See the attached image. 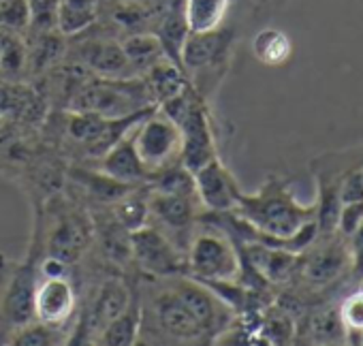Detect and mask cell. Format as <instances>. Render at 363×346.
Here are the masks:
<instances>
[{
  "label": "cell",
  "instance_id": "6da1fadb",
  "mask_svg": "<svg viewBox=\"0 0 363 346\" xmlns=\"http://www.w3.org/2000/svg\"><path fill=\"white\" fill-rule=\"evenodd\" d=\"M135 295L139 306L137 344H210L169 278L139 274Z\"/></svg>",
  "mask_w": 363,
  "mask_h": 346
},
{
  "label": "cell",
  "instance_id": "7a4b0ae2",
  "mask_svg": "<svg viewBox=\"0 0 363 346\" xmlns=\"http://www.w3.org/2000/svg\"><path fill=\"white\" fill-rule=\"evenodd\" d=\"M35 223L37 252L58 257L73 267L92 248V214L75 199L54 195L43 208H39Z\"/></svg>",
  "mask_w": 363,
  "mask_h": 346
},
{
  "label": "cell",
  "instance_id": "3957f363",
  "mask_svg": "<svg viewBox=\"0 0 363 346\" xmlns=\"http://www.w3.org/2000/svg\"><path fill=\"white\" fill-rule=\"evenodd\" d=\"M186 274L201 282H238L242 276V252L238 242L208 214H201L189 246Z\"/></svg>",
  "mask_w": 363,
  "mask_h": 346
},
{
  "label": "cell",
  "instance_id": "277c9868",
  "mask_svg": "<svg viewBox=\"0 0 363 346\" xmlns=\"http://www.w3.org/2000/svg\"><path fill=\"white\" fill-rule=\"evenodd\" d=\"M235 39V30L225 26L210 33H189L186 37L182 50V69L195 92L206 101H212L231 69Z\"/></svg>",
  "mask_w": 363,
  "mask_h": 346
},
{
  "label": "cell",
  "instance_id": "5b68a950",
  "mask_svg": "<svg viewBox=\"0 0 363 346\" xmlns=\"http://www.w3.org/2000/svg\"><path fill=\"white\" fill-rule=\"evenodd\" d=\"M39 282L37 261H18L0 252V344L35 320V293Z\"/></svg>",
  "mask_w": 363,
  "mask_h": 346
},
{
  "label": "cell",
  "instance_id": "8992f818",
  "mask_svg": "<svg viewBox=\"0 0 363 346\" xmlns=\"http://www.w3.org/2000/svg\"><path fill=\"white\" fill-rule=\"evenodd\" d=\"M135 301V284L124 276L105 278L90 295L86 308L77 312L69 344H96L103 329Z\"/></svg>",
  "mask_w": 363,
  "mask_h": 346
},
{
  "label": "cell",
  "instance_id": "52a82bcc",
  "mask_svg": "<svg viewBox=\"0 0 363 346\" xmlns=\"http://www.w3.org/2000/svg\"><path fill=\"white\" fill-rule=\"evenodd\" d=\"M130 137H133L135 152L150 178L182 162L179 126L158 107H154L145 118H141L133 126Z\"/></svg>",
  "mask_w": 363,
  "mask_h": 346
},
{
  "label": "cell",
  "instance_id": "ba28073f",
  "mask_svg": "<svg viewBox=\"0 0 363 346\" xmlns=\"http://www.w3.org/2000/svg\"><path fill=\"white\" fill-rule=\"evenodd\" d=\"M130 250L133 267L143 276L169 278L186 274V252L150 223L130 231Z\"/></svg>",
  "mask_w": 363,
  "mask_h": 346
},
{
  "label": "cell",
  "instance_id": "9c48e42d",
  "mask_svg": "<svg viewBox=\"0 0 363 346\" xmlns=\"http://www.w3.org/2000/svg\"><path fill=\"white\" fill-rule=\"evenodd\" d=\"M77 310H79V299H77V286L73 282V276H54V278L39 276L37 293H35L37 320L62 329L71 337Z\"/></svg>",
  "mask_w": 363,
  "mask_h": 346
},
{
  "label": "cell",
  "instance_id": "30bf717a",
  "mask_svg": "<svg viewBox=\"0 0 363 346\" xmlns=\"http://www.w3.org/2000/svg\"><path fill=\"white\" fill-rule=\"evenodd\" d=\"M193 180L203 212H233L240 195L244 193L233 171L220 156H214L212 160L195 169Z\"/></svg>",
  "mask_w": 363,
  "mask_h": 346
},
{
  "label": "cell",
  "instance_id": "8fae6325",
  "mask_svg": "<svg viewBox=\"0 0 363 346\" xmlns=\"http://www.w3.org/2000/svg\"><path fill=\"white\" fill-rule=\"evenodd\" d=\"M337 303H316L299 312L295 318V344H346Z\"/></svg>",
  "mask_w": 363,
  "mask_h": 346
},
{
  "label": "cell",
  "instance_id": "7c38bea8",
  "mask_svg": "<svg viewBox=\"0 0 363 346\" xmlns=\"http://www.w3.org/2000/svg\"><path fill=\"white\" fill-rule=\"evenodd\" d=\"M99 171L105 176L113 178L116 182L128 184V186H141L150 182V176L145 167L141 164L130 133H126L122 139H118L101 158H99Z\"/></svg>",
  "mask_w": 363,
  "mask_h": 346
},
{
  "label": "cell",
  "instance_id": "4fadbf2b",
  "mask_svg": "<svg viewBox=\"0 0 363 346\" xmlns=\"http://www.w3.org/2000/svg\"><path fill=\"white\" fill-rule=\"evenodd\" d=\"M77 65L103 77H122L130 73L122 43L111 41V39L82 41L77 45Z\"/></svg>",
  "mask_w": 363,
  "mask_h": 346
},
{
  "label": "cell",
  "instance_id": "5bb4252c",
  "mask_svg": "<svg viewBox=\"0 0 363 346\" xmlns=\"http://www.w3.org/2000/svg\"><path fill=\"white\" fill-rule=\"evenodd\" d=\"M141 77H143V84L147 88L150 99H152V105H156V107L179 96L182 92L191 88V82H189L184 69L177 67L175 62H171L169 58L158 60Z\"/></svg>",
  "mask_w": 363,
  "mask_h": 346
},
{
  "label": "cell",
  "instance_id": "9a60e30c",
  "mask_svg": "<svg viewBox=\"0 0 363 346\" xmlns=\"http://www.w3.org/2000/svg\"><path fill=\"white\" fill-rule=\"evenodd\" d=\"M250 50L263 67H284L293 56V41L280 28H261L250 41Z\"/></svg>",
  "mask_w": 363,
  "mask_h": 346
},
{
  "label": "cell",
  "instance_id": "2e32d148",
  "mask_svg": "<svg viewBox=\"0 0 363 346\" xmlns=\"http://www.w3.org/2000/svg\"><path fill=\"white\" fill-rule=\"evenodd\" d=\"M122 50L133 75H143L158 60L167 58L164 50L154 33H133L122 41Z\"/></svg>",
  "mask_w": 363,
  "mask_h": 346
},
{
  "label": "cell",
  "instance_id": "e0dca14e",
  "mask_svg": "<svg viewBox=\"0 0 363 346\" xmlns=\"http://www.w3.org/2000/svg\"><path fill=\"white\" fill-rule=\"evenodd\" d=\"M191 33H210L225 24L233 0H182Z\"/></svg>",
  "mask_w": 363,
  "mask_h": 346
},
{
  "label": "cell",
  "instance_id": "ac0fdd59",
  "mask_svg": "<svg viewBox=\"0 0 363 346\" xmlns=\"http://www.w3.org/2000/svg\"><path fill=\"white\" fill-rule=\"evenodd\" d=\"M99 18V0H58L56 28L65 37L88 30Z\"/></svg>",
  "mask_w": 363,
  "mask_h": 346
},
{
  "label": "cell",
  "instance_id": "d6986e66",
  "mask_svg": "<svg viewBox=\"0 0 363 346\" xmlns=\"http://www.w3.org/2000/svg\"><path fill=\"white\" fill-rule=\"evenodd\" d=\"M137 342H139V306H137V295H135V301L103 329L96 344L99 346H133Z\"/></svg>",
  "mask_w": 363,
  "mask_h": 346
},
{
  "label": "cell",
  "instance_id": "ffe728a7",
  "mask_svg": "<svg viewBox=\"0 0 363 346\" xmlns=\"http://www.w3.org/2000/svg\"><path fill=\"white\" fill-rule=\"evenodd\" d=\"M337 312L346 331V344H363V289H350L340 299Z\"/></svg>",
  "mask_w": 363,
  "mask_h": 346
},
{
  "label": "cell",
  "instance_id": "44dd1931",
  "mask_svg": "<svg viewBox=\"0 0 363 346\" xmlns=\"http://www.w3.org/2000/svg\"><path fill=\"white\" fill-rule=\"evenodd\" d=\"M9 344H13V346H60V344H69V333L35 318L28 325L20 327L9 337Z\"/></svg>",
  "mask_w": 363,
  "mask_h": 346
},
{
  "label": "cell",
  "instance_id": "7402d4cb",
  "mask_svg": "<svg viewBox=\"0 0 363 346\" xmlns=\"http://www.w3.org/2000/svg\"><path fill=\"white\" fill-rule=\"evenodd\" d=\"M0 26L9 30H20L30 26L28 0H0Z\"/></svg>",
  "mask_w": 363,
  "mask_h": 346
},
{
  "label": "cell",
  "instance_id": "603a6c76",
  "mask_svg": "<svg viewBox=\"0 0 363 346\" xmlns=\"http://www.w3.org/2000/svg\"><path fill=\"white\" fill-rule=\"evenodd\" d=\"M346 240L350 252V278L354 284H359L363 280V218Z\"/></svg>",
  "mask_w": 363,
  "mask_h": 346
},
{
  "label": "cell",
  "instance_id": "cb8c5ba5",
  "mask_svg": "<svg viewBox=\"0 0 363 346\" xmlns=\"http://www.w3.org/2000/svg\"><path fill=\"white\" fill-rule=\"evenodd\" d=\"M344 203H363V162L346 173L340 186V208Z\"/></svg>",
  "mask_w": 363,
  "mask_h": 346
},
{
  "label": "cell",
  "instance_id": "d4e9b609",
  "mask_svg": "<svg viewBox=\"0 0 363 346\" xmlns=\"http://www.w3.org/2000/svg\"><path fill=\"white\" fill-rule=\"evenodd\" d=\"M250 3L255 5V9H278L280 5L289 3V0H250Z\"/></svg>",
  "mask_w": 363,
  "mask_h": 346
},
{
  "label": "cell",
  "instance_id": "484cf974",
  "mask_svg": "<svg viewBox=\"0 0 363 346\" xmlns=\"http://www.w3.org/2000/svg\"><path fill=\"white\" fill-rule=\"evenodd\" d=\"M0 50H3V30H0Z\"/></svg>",
  "mask_w": 363,
  "mask_h": 346
}]
</instances>
